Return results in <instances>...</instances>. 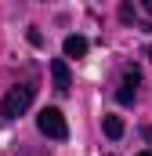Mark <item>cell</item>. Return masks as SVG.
Here are the masks:
<instances>
[{
	"label": "cell",
	"mask_w": 152,
	"mask_h": 156,
	"mask_svg": "<svg viewBox=\"0 0 152 156\" xmlns=\"http://www.w3.org/2000/svg\"><path fill=\"white\" fill-rule=\"evenodd\" d=\"M149 58H152V44H149Z\"/></svg>",
	"instance_id": "obj_9"
},
{
	"label": "cell",
	"mask_w": 152,
	"mask_h": 156,
	"mask_svg": "<svg viewBox=\"0 0 152 156\" xmlns=\"http://www.w3.org/2000/svg\"><path fill=\"white\" fill-rule=\"evenodd\" d=\"M33 94H36V83H33V80H22V83H15V87L4 94V102H0V116H4V120L22 116V113L33 105Z\"/></svg>",
	"instance_id": "obj_1"
},
{
	"label": "cell",
	"mask_w": 152,
	"mask_h": 156,
	"mask_svg": "<svg viewBox=\"0 0 152 156\" xmlns=\"http://www.w3.org/2000/svg\"><path fill=\"white\" fill-rule=\"evenodd\" d=\"M36 127H40V134H47V138H54V142H65V138H69V123H65V116H62L54 105L40 109Z\"/></svg>",
	"instance_id": "obj_2"
},
{
	"label": "cell",
	"mask_w": 152,
	"mask_h": 156,
	"mask_svg": "<svg viewBox=\"0 0 152 156\" xmlns=\"http://www.w3.org/2000/svg\"><path fill=\"white\" fill-rule=\"evenodd\" d=\"M141 7H145V11H149V15H152V0H141Z\"/></svg>",
	"instance_id": "obj_8"
},
{
	"label": "cell",
	"mask_w": 152,
	"mask_h": 156,
	"mask_svg": "<svg viewBox=\"0 0 152 156\" xmlns=\"http://www.w3.org/2000/svg\"><path fill=\"white\" fill-rule=\"evenodd\" d=\"M87 47H91V44H87V40L83 37H65V44H62V51H65V58H83V55H87Z\"/></svg>",
	"instance_id": "obj_5"
},
{
	"label": "cell",
	"mask_w": 152,
	"mask_h": 156,
	"mask_svg": "<svg viewBox=\"0 0 152 156\" xmlns=\"http://www.w3.org/2000/svg\"><path fill=\"white\" fill-rule=\"evenodd\" d=\"M102 127H105L109 138H119V134H123V120H119V116H105V120H102Z\"/></svg>",
	"instance_id": "obj_6"
},
{
	"label": "cell",
	"mask_w": 152,
	"mask_h": 156,
	"mask_svg": "<svg viewBox=\"0 0 152 156\" xmlns=\"http://www.w3.org/2000/svg\"><path fill=\"white\" fill-rule=\"evenodd\" d=\"M51 76H54V91H58V94H69L73 76H69V66H65L62 58H54V62H51Z\"/></svg>",
	"instance_id": "obj_4"
},
{
	"label": "cell",
	"mask_w": 152,
	"mask_h": 156,
	"mask_svg": "<svg viewBox=\"0 0 152 156\" xmlns=\"http://www.w3.org/2000/svg\"><path fill=\"white\" fill-rule=\"evenodd\" d=\"M119 18H123V22H130V18H134V7H130V4H123V7H119Z\"/></svg>",
	"instance_id": "obj_7"
},
{
	"label": "cell",
	"mask_w": 152,
	"mask_h": 156,
	"mask_svg": "<svg viewBox=\"0 0 152 156\" xmlns=\"http://www.w3.org/2000/svg\"><path fill=\"white\" fill-rule=\"evenodd\" d=\"M138 80H141V73H138V69H127V73H123V87L116 91L119 105H130V102H134V94H138Z\"/></svg>",
	"instance_id": "obj_3"
},
{
	"label": "cell",
	"mask_w": 152,
	"mask_h": 156,
	"mask_svg": "<svg viewBox=\"0 0 152 156\" xmlns=\"http://www.w3.org/2000/svg\"><path fill=\"white\" fill-rule=\"evenodd\" d=\"M138 156H152V153H138Z\"/></svg>",
	"instance_id": "obj_10"
}]
</instances>
